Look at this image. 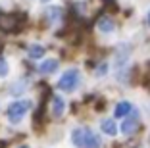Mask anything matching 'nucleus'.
Listing matches in <instances>:
<instances>
[{
  "label": "nucleus",
  "instance_id": "f257e3e1",
  "mask_svg": "<svg viewBox=\"0 0 150 148\" xmlns=\"http://www.w3.org/2000/svg\"><path fill=\"white\" fill-rule=\"evenodd\" d=\"M71 142L77 148H100L102 140L94 135L88 127H79L71 133Z\"/></svg>",
  "mask_w": 150,
  "mask_h": 148
},
{
  "label": "nucleus",
  "instance_id": "f03ea898",
  "mask_svg": "<svg viewBox=\"0 0 150 148\" xmlns=\"http://www.w3.org/2000/svg\"><path fill=\"white\" fill-rule=\"evenodd\" d=\"M29 110H31V100H16V102H12V104L8 106V110H6L8 121L10 123H19Z\"/></svg>",
  "mask_w": 150,
  "mask_h": 148
},
{
  "label": "nucleus",
  "instance_id": "7ed1b4c3",
  "mask_svg": "<svg viewBox=\"0 0 150 148\" xmlns=\"http://www.w3.org/2000/svg\"><path fill=\"white\" fill-rule=\"evenodd\" d=\"M79 81H81V75H79V69H67L62 73L60 81H58V87L60 91L64 92H73L75 89L79 87Z\"/></svg>",
  "mask_w": 150,
  "mask_h": 148
},
{
  "label": "nucleus",
  "instance_id": "20e7f679",
  "mask_svg": "<svg viewBox=\"0 0 150 148\" xmlns=\"http://www.w3.org/2000/svg\"><path fill=\"white\" fill-rule=\"evenodd\" d=\"M139 123H141L139 112H135V110H133L131 113H127V115H125V121L121 123V133H123V135H133V133L139 129Z\"/></svg>",
  "mask_w": 150,
  "mask_h": 148
},
{
  "label": "nucleus",
  "instance_id": "39448f33",
  "mask_svg": "<svg viewBox=\"0 0 150 148\" xmlns=\"http://www.w3.org/2000/svg\"><path fill=\"white\" fill-rule=\"evenodd\" d=\"M100 129H102V133H106L108 137H115L117 135V123H115V119H112V118L102 119L100 121Z\"/></svg>",
  "mask_w": 150,
  "mask_h": 148
},
{
  "label": "nucleus",
  "instance_id": "423d86ee",
  "mask_svg": "<svg viewBox=\"0 0 150 148\" xmlns=\"http://www.w3.org/2000/svg\"><path fill=\"white\" fill-rule=\"evenodd\" d=\"M64 112H66V100L62 96H52V115L54 118H62Z\"/></svg>",
  "mask_w": 150,
  "mask_h": 148
},
{
  "label": "nucleus",
  "instance_id": "0eeeda50",
  "mask_svg": "<svg viewBox=\"0 0 150 148\" xmlns=\"http://www.w3.org/2000/svg\"><path fill=\"white\" fill-rule=\"evenodd\" d=\"M131 112H133V104L131 102H127V100L117 102L115 108H114V118H125V115L131 113Z\"/></svg>",
  "mask_w": 150,
  "mask_h": 148
},
{
  "label": "nucleus",
  "instance_id": "6e6552de",
  "mask_svg": "<svg viewBox=\"0 0 150 148\" xmlns=\"http://www.w3.org/2000/svg\"><path fill=\"white\" fill-rule=\"evenodd\" d=\"M58 65H60V62H58V60H54V58H48V60L40 62L39 71H40V73H44V75H48V73H54V71L58 69Z\"/></svg>",
  "mask_w": 150,
  "mask_h": 148
},
{
  "label": "nucleus",
  "instance_id": "1a4fd4ad",
  "mask_svg": "<svg viewBox=\"0 0 150 148\" xmlns=\"http://www.w3.org/2000/svg\"><path fill=\"white\" fill-rule=\"evenodd\" d=\"M98 29L102 31V33H112V31L115 29V23L112 18H108V16H104V18L98 19Z\"/></svg>",
  "mask_w": 150,
  "mask_h": 148
},
{
  "label": "nucleus",
  "instance_id": "9d476101",
  "mask_svg": "<svg viewBox=\"0 0 150 148\" xmlns=\"http://www.w3.org/2000/svg\"><path fill=\"white\" fill-rule=\"evenodd\" d=\"M44 56V46H40V44H31L29 46V58H33V60H39V58Z\"/></svg>",
  "mask_w": 150,
  "mask_h": 148
},
{
  "label": "nucleus",
  "instance_id": "9b49d317",
  "mask_svg": "<svg viewBox=\"0 0 150 148\" xmlns=\"http://www.w3.org/2000/svg\"><path fill=\"white\" fill-rule=\"evenodd\" d=\"M10 73V64L4 56H0V79H4Z\"/></svg>",
  "mask_w": 150,
  "mask_h": 148
},
{
  "label": "nucleus",
  "instance_id": "f8f14e48",
  "mask_svg": "<svg viewBox=\"0 0 150 148\" xmlns=\"http://www.w3.org/2000/svg\"><path fill=\"white\" fill-rule=\"evenodd\" d=\"M46 16H48V19H50V21H56V19L60 18V8H48Z\"/></svg>",
  "mask_w": 150,
  "mask_h": 148
},
{
  "label": "nucleus",
  "instance_id": "ddd939ff",
  "mask_svg": "<svg viewBox=\"0 0 150 148\" xmlns=\"http://www.w3.org/2000/svg\"><path fill=\"white\" fill-rule=\"evenodd\" d=\"M25 83H23V81H19V83H16L13 85V89H12V94H19V92H23L25 91Z\"/></svg>",
  "mask_w": 150,
  "mask_h": 148
},
{
  "label": "nucleus",
  "instance_id": "4468645a",
  "mask_svg": "<svg viewBox=\"0 0 150 148\" xmlns=\"http://www.w3.org/2000/svg\"><path fill=\"white\" fill-rule=\"evenodd\" d=\"M106 69H108V65H106V64L98 65V67H96V75H98V77H104V75H106Z\"/></svg>",
  "mask_w": 150,
  "mask_h": 148
},
{
  "label": "nucleus",
  "instance_id": "2eb2a0df",
  "mask_svg": "<svg viewBox=\"0 0 150 148\" xmlns=\"http://www.w3.org/2000/svg\"><path fill=\"white\" fill-rule=\"evenodd\" d=\"M146 21H148V23H150V12H148V16H146Z\"/></svg>",
  "mask_w": 150,
  "mask_h": 148
},
{
  "label": "nucleus",
  "instance_id": "dca6fc26",
  "mask_svg": "<svg viewBox=\"0 0 150 148\" xmlns=\"http://www.w3.org/2000/svg\"><path fill=\"white\" fill-rule=\"evenodd\" d=\"M40 2H50V0H40Z\"/></svg>",
  "mask_w": 150,
  "mask_h": 148
},
{
  "label": "nucleus",
  "instance_id": "f3484780",
  "mask_svg": "<svg viewBox=\"0 0 150 148\" xmlns=\"http://www.w3.org/2000/svg\"><path fill=\"white\" fill-rule=\"evenodd\" d=\"M19 148H29V146H19Z\"/></svg>",
  "mask_w": 150,
  "mask_h": 148
}]
</instances>
